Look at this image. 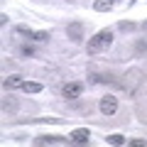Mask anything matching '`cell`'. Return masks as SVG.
<instances>
[{
  "mask_svg": "<svg viewBox=\"0 0 147 147\" xmlns=\"http://www.w3.org/2000/svg\"><path fill=\"white\" fill-rule=\"evenodd\" d=\"M22 86H25V79H22L20 74H12V76H5V79H3V88H5V91L22 88Z\"/></svg>",
  "mask_w": 147,
  "mask_h": 147,
  "instance_id": "cell-6",
  "label": "cell"
},
{
  "mask_svg": "<svg viewBox=\"0 0 147 147\" xmlns=\"http://www.w3.org/2000/svg\"><path fill=\"white\" fill-rule=\"evenodd\" d=\"M98 108H100V113H103L105 118L115 115V110H118V98H115V96H103V98H100V103H98Z\"/></svg>",
  "mask_w": 147,
  "mask_h": 147,
  "instance_id": "cell-3",
  "label": "cell"
},
{
  "mask_svg": "<svg viewBox=\"0 0 147 147\" xmlns=\"http://www.w3.org/2000/svg\"><path fill=\"white\" fill-rule=\"evenodd\" d=\"M81 93H84V84H81V81H69V84H64V88H61V96L66 100L81 98Z\"/></svg>",
  "mask_w": 147,
  "mask_h": 147,
  "instance_id": "cell-2",
  "label": "cell"
},
{
  "mask_svg": "<svg viewBox=\"0 0 147 147\" xmlns=\"http://www.w3.org/2000/svg\"><path fill=\"white\" fill-rule=\"evenodd\" d=\"M105 142H108V145H113V147H120V145H125L127 140L120 135V132H113V135H108V137H105Z\"/></svg>",
  "mask_w": 147,
  "mask_h": 147,
  "instance_id": "cell-9",
  "label": "cell"
},
{
  "mask_svg": "<svg viewBox=\"0 0 147 147\" xmlns=\"http://www.w3.org/2000/svg\"><path fill=\"white\" fill-rule=\"evenodd\" d=\"M120 30L123 32H130V30H135V25H132V22H120Z\"/></svg>",
  "mask_w": 147,
  "mask_h": 147,
  "instance_id": "cell-16",
  "label": "cell"
},
{
  "mask_svg": "<svg viewBox=\"0 0 147 147\" xmlns=\"http://www.w3.org/2000/svg\"><path fill=\"white\" fill-rule=\"evenodd\" d=\"M20 57H34V47H32V44H22L20 47Z\"/></svg>",
  "mask_w": 147,
  "mask_h": 147,
  "instance_id": "cell-13",
  "label": "cell"
},
{
  "mask_svg": "<svg viewBox=\"0 0 147 147\" xmlns=\"http://www.w3.org/2000/svg\"><path fill=\"white\" fill-rule=\"evenodd\" d=\"M7 22H10V17H7V15H5V12H3V15H0V25L5 27V25H7Z\"/></svg>",
  "mask_w": 147,
  "mask_h": 147,
  "instance_id": "cell-17",
  "label": "cell"
},
{
  "mask_svg": "<svg viewBox=\"0 0 147 147\" xmlns=\"http://www.w3.org/2000/svg\"><path fill=\"white\" fill-rule=\"evenodd\" d=\"M127 145H130V147H147V142L145 140H130Z\"/></svg>",
  "mask_w": 147,
  "mask_h": 147,
  "instance_id": "cell-15",
  "label": "cell"
},
{
  "mask_svg": "<svg viewBox=\"0 0 147 147\" xmlns=\"http://www.w3.org/2000/svg\"><path fill=\"white\" fill-rule=\"evenodd\" d=\"M15 34L25 37V39H32V34H34V32H32L30 27H25V25H17V27H15Z\"/></svg>",
  "mask_w": 147,
  "mask_h": 147,
  "instance_id": "cell-11",
  "label": "cell"
},
{
  "mask_svg": "<svg viewBox=\"0 0 147 147\" xmlns=\"http://www.w3.org/2000/svg\"><path fill=\"white\" fill-rule=\"evenodd\" d=\"M42 88H44V86L37 84V81H25V86H22V91H25V93H39Z\"/></svg>",
  "mask_w": 147,
  "mask_h": 147,
  "instance_id": "cell-10",
  "label": "cell"
},
{
  "mask_svg": "<svg viewBox=\"0 0 147 147\" xmlns=\"http://www.w3.org/2000/svg\"><path fill=\"white\" fill-rule=\"evenodd\" d=\"M69 140L74 142V145H88V140H91V132H88V127H76V130L69 135Z\"/></svg>",
  "mask_w": 147,
  "mask_h": 147,
  "instance_id": "cell-5",
  "label": "cell"
},
{
  "mask_svg": "<svg viewBox=\"0 0 147 147\" xmlns=\"http://www.w3.org/2000/svg\"><path fill=\"white\" fill-rule=\"evenodd\" d=\"M110 42H113V32H110V30H100L98 34H93V37L88 39L86 52H88L91 57H96V54H100L105 47H110Z\"/></svg>",
  "mask_w": 147,
  "mask_h": 147,
  "instance_id": "cell-1",
  "label": "cell"
},
{
  "mask_svg": "<svg viewBox=\"0 0 147 147\" xmlns=\"http://www.w3.org/2000/svg\"><path fill=\"white\" fill-rule=\"evenodd\" d=\"M32 39H34V42H47V39H49V32L47 30H39V32L32 34Z\"/></svg>",
  "mask_w": 147,
  "mask_h": 147,
  "instance_id": "cell-12",
  "label": "cell"
},
{
  "mask_svg": "<svg viewBox=\"0 0 147 147\" xmlns=\"http://www.w3.org/2000/svg\"><path fill=\"white\" fill-rule=\"evenodd\" d=\"M145 30H147V20H145Z\"/></svg>",
  "mask_w": 147,
  "mask_h": 147,
  "instance_id": "cell-18",
  "label": "cell"
},
{
  "mask_svg": "<svg viewBox=\"0 0 147 147\" xmlns=\"http://www.w3.org/2000/svg\"><path fill=\"white\" fill-rule=\"evenodd\" d=\"M93 10L96 12H110L113 10V3L110 0H93Z\"/></svg>",
  "mask_w": 147,
  "mask_h": 147,
  "instance_id": "cell-8",
  "label": "cell"
},
{
  "mask_svg": "<svg viewBox=\"0 0 147 147\" xmlns=\"http://www.w3.org/2000/svg\"><path fill=\"white\" fill-rule=\"evenodd\" d=\"M3 110H5V113H15L17 103H15V100H5V103H3Z\"/></svg>",
  "mask_w": 147,
  "mask_h": 147,
  "instance_id": "cell-14",
  "label": "cell"
},
{
  "mask_svg": "<svg viewBox=\"0 0 147 147\" xmlns=\"http://www.w3.org/2000/svg\"><path fill=\"white\" fill-rule=\"evenodd\" d=\"M66 34H69L71 42H81V39H84V25H81V22H71V25L66 27Z\"/></svg>",
  "mask_w": 147,
  "mask_h": 147,
  "instance_id": "cell-7",
  "label": "cell"
},
{
  "mask_svg": "<svg viewBox=\"0 0 147 147\" xmlns=\"http://www.w3.org/2000/svg\"><path fill=\"white\" fill-rule=\"evenodd\" d=\"M66 137H61V135H39V137H34V145L37 147H44V145H66Z\"/></svg>",
  "mask_w": 147,
  "mask_h": 147,
  "instance_id": "cell-4",
  "label": "cell"
}]
</instances>
